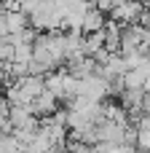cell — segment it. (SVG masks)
Returning <instances> with one entry per match:
<instances>
[{"label":"cell","mask_w":150,"mask_h":153,"mask_svg":"<svg viewBox=\"0 0 150 153\" xmlns=\"http://www.w3.org/2000/svg\"><path fill=\"white\" fill-rule=\"evenodd\" d=\"M78 94H83L89 100H105V97H110V81L102 73H94L89 78H81V91Z\"/></svg>","instance_id":"1"},{"label":"cell","mask_w":150,"mask_h":153,"mask_svg":"<svg viewBox=\"0 0 150 153\" xmlns=\"http://www.w3.org/2000/svg\"><path fill=\"white\" fill-rule=\"evenodd\" d=\"M142 11H145V3L142 0H123L121 5H115L110 11V16L115 22H121V24H129V22H140Z\"/></svg>","instance_id":"2"},{"label":"cell","mask_w":150,"mask_h":153,"mask_svg":"<svg viewBox=\"0 0 150 153\" xmlns=\"http://www.w3.org/2000/svg\"><path fill=\"white\" fill-rule=\"evenodd\" d=\"M30 108H32V113L38 116V118H46V116H51L56 108H59V97L54 94V91H48V89H43L32 102H30Z\"/></svg>","instance_id":"3"},{"label":"cell","mask_w":150,"mask_h":153,"mask_svg":"<svg viewBox=\"0 0 150 153\" xmlns=\"http://www.w3.org/2000/svg\"><path fill=\"white\" fill-rule=\"evenodd\" d=\"M13 83L21 89V94H24L30 102H32V100H35V97L46 89V78H43V75H32V73L21 75V78H19V81H13Z\"/></svg>","instance_id":"4"},{"label":"cell","mask_w":150,"mask_h":153,"mask_svg":"<svg viewBox=\"0 0 150 153\" xmlns=\"http://www.w3.org/2000/svg\"><path fill=\"white\" fill-rule=\"evenodd\" d=\"M145 40V27L140 22H129L121 27V48H134Z\"/></svg>","instance_id":"5"},{"label":"cell","mask_w":150,"mask_h":153,"mask_svg":"<svg viewBox=\"0 0 150 153\" xmlns=\"http://www.w3.org/2000/svg\"><path fill=\"white\" fill-rule=\"evenodd\" d=\"M121 22H115V19H107L105 22V48L107 51H121Z\"/></svg>","instance_id":"6"},{"label":"cell","mask_w":150,"mask_h":153,"mask_svg":"<svg viewBox=\"0 0 150 153\" xmlns=\"http://www.w3.org/2000/svg\"><path fill=\"white\" fill-rule=\"evenodd\" d=\"M105 22H107V19H105V11H99V8L94 5V8H89V11L83 13V24H81V30H83V32H97V30L105 27Z\"/></svg>","instance_id":"7"},{"label":"cell","mask_w":150,"mask_h":153,"mask_svg":"<svg viewBox=\"0 0 150 153\" xmlns=\"http://www.w3.org/2000/svg\"><path fill=\"white\" fill-rule=\"evenodd\" d=\"M27 24H30V16H27L24 11H5V32H8V35L24 30Z\"/></svg>","instance_id":"8"},{"label":"cell","mask_w":150,"mask_h":153,"mask_svg":"<svg viewBox=\"0 0 150 153\" xmlns=\"http://www.w3.org/2000/svg\"><path fill=\"white\" fill-rule=\"evenodd\" d=\"M142 100H145V89H121V94H118V102L126 110L142 108Z\"/></svg>","instance_id":"9"},{"label":"cell","mask_w":150,"mask_h":153,"mask_svg":"<svg viewBox=\"0 0 150 153\" xmlns=\"http://www.w3.org/2000/svg\"><path fill=\"white\" fill-rule=\"evenodd\" d=\"M13 59L16 62H30L32 59V43H13Z\"/></svg>","instance_id":"10"},{"label":"cell","mask_w":150,"mask_h":153,"mask_svg":"<svg viewBox=\"0 0 150 153\" xmlns=\"http://www.w3.org/2000/svg\"><path fill=\"white\" fill-rule=\"evenodd\" d=\"M13 59V38L11 35H0V62Z\"/></svg>","instance_id":"11"},{"label":"cell","mask_w":150,"mask_h":153,"mask_svg":"<svg viewBox=\"0 0 150 153\" xmlns=\"http://www.w3.org/2000/svg\"><path fill=\"white\" fill-rule=\"evenodd\" d=\"M21 3H24V0H3V5H5L8 11H21Z\"/></svg>","instance_id":"12"},{"label":"cell","mask_w":150,"mask_h":153,"mask_svg":"<svg viewBox=\"0 0 150 153\" xmlns=\"http://www.w3.org/2000/svg\"><path fill=\"white\" fill-rule=\"evenodd\" d=\"M142 43L150 48V27H145V40H142Z\"/></svg>","instance_id":"13"},{"label":"cell","mask_w":150,"mask_h":153,"mask_svg":"<svg viewBox=\"0 0 150 153\" xmlns=\"http://www.w3.org/2000/svg\"><path fill=\"white\" fill-rule=\"evenodd\" d=\"M0 3H3V0H0Z\"/></svg>","instance_id":"14"}]
</instances>
